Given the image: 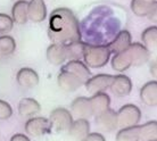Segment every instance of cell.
<instances>
[{
  "label": "cell",
  "instance_id": "obj_2",
  "mask_svg": "<svg viewBox=\"0 0 157 141\" xmlns=\"http://www.w3.org/2000/svg\"><path fill=\"white\" fill-rule=\"evenodd\" d=\"M110 55L112 52L107 44L86 43L82 59L89 68H100L109 62Z\"/></svg>",
  "mask_w": 157,
  "mask_h": 141
},
{
  "label": "cell",
  "instance_id": "obj_15",
  "mask_svg": "<svg viewBox=\"0 0 157 141\" xmlns=\"http://www.w3.org/2000/svg\"><path fill=\"white\" fill-rule=\"evenodd\" d=\"M131 43H132L131 33L126 30H122L107 46H108L112 54H117V52H121V51L128 49Z\"/></svg>",
  "mask_w": 157,
  "mask_h": 141
},
{
  "label": "cell",
  "instance_id": "obj_21",
  "mask_svg": "<svg viewBox=\"0 0 157 141\" xmlns=\"http://www.w3.org/2000/svg\"><path fill=\"white\" fill-rule=\"evenodd\" d=\"M12 20L18 25H24L28 22V1L18 0L16 1L12 8Z\"/></svg>",
  "mask_w": 157,
  "mask_h": 141
},
{
  "label": "cell",
  "instance_id": "obj_10",
  "mask_svg": "<svg viewBox=\"0 0 157 141\" xmlns=\"http://www.w3.org/2000/svg\"><path fill=\"white\" fill-rule=\"evenodd\" d=\"M72 115L78 118H88L94 116L92 108H91L90 99L86 97H78L71 104Z\"/></svg>",
  "mask_w": 157,
  "mask_h": 141
},
{
  "label": "cell",
  "instance_id": "obj_4",
  "mask_svg": "<svg viewBox=\"0 0 157 141\" xmlns=\"http://www.w3.org/2000/svg\"><path fill=\"white\" fill-rule=\"evenodd\" d=\"M49 122L51 128H54L56 131H66L70 129L72 122H73V115L68 109L64 107H57L51 110Z\"/></svg>",
  "mask_w": 157,
  "mask_h": 141
},
{
  "label": "cell",
  "instance_id": "obj_31",
  "mask_svg": "<svg viewBox=\"0 0 157 141\" xmlns=\"http://www.w3.org/2000/svg\"><path fill=\"white\" fill-rule=\"evenodd\" d=\"M81 141H106L105 137L100 133H97V132H92V133H89L86 138H83Z\"/></svg>",
  "mask_w": 157,
  "mask_h": 141
},
{
  "label": "cell",
  "instance_id": "obj_32",
  "mask_svg": "<svg viewBox=\"0 0 157 141\" xmlns=\"http://www.w3.org/2000/svg\"><path fill=\"white\" fill-rule=\"evenodd\" d=\"M156 16H157V2L155 1L146 17H148V18H149L151 22H154V23L156 24V22H157V17H156Z\"/></svg>",
  "mask_w": 157,
  "mask_h": 141
},
{
  "label": "cell",
  "instance_id": "obj_1",
  "mask_svg": "<svg viewBox=\"0 0 157 141\" xmlns=\"http://www.w3.org/2000/svg\"><path fill=\"white\" fill-rule=\"evenodd\" d=\"M48 38L57 44H68L81 40L80 23L71 9L59 7L51 12L48 23Z\"/></svg>",
  "mask_w": 157,
  "mask_h": 141
},
{
  "label": "cell",
  "instance_id": "obj_33",
  "mask_svg": "<svg viewBox=\"0 0 157 141\" xmlns=\"http://www.w3.org/2000/svg\"><path fill=\"white\" fill-rule=\"evenodd\" d=\"M10 141H31L29 139V137H26L23 133H16L10 138Z\"/></svg>",
  "mask_w": 157,
  "mask_h": 141
},
{
  "label": "cell",
  "instance_id": "obj_26",
  "mask_svg": "<svg viewBox=\"0 0 157 141\" xmlns=\"http://www.w3.org/2000/svg\"><path fill=\"white\" fill-rule=\"evenodd\" d=\"M155 1L150 0H131V10L138 17H146Z\"/></svg>",
  "mask_w": 157,
  "mask_h": 141
},
{
  "label": "cell",
  "instance_id": "obj_16",
  "mask_svg": "<svg viewBox=\"0 0 157 141\" xmlns=\"http://www.w3.org/2000/svg\"><path fill=\"white\" fill-rule=\"evenodd\" d=\"M47 59L51 65L59 66L63 65L67 60L66 57V49L65 44H57V43H51L47 48Z\"/></svg>",
  "mask_w": 157,
  "mask_h": 141
},
{
  "label": "cell",
  "instance_id": "obj_30",
  "mask_svg": "<svg viewBox=\"0 0 157 141\" xmlns=\"http://www.w3.org/2000/svg\"><path fill=\"white\" fill-rule=\"evenodd\" d=\"M13 115V108L10 104L0 99V120H8Z\"/></svg>",
  "mask_w": 157,
  "mask_h": 141
},
{
  "label": "cell",
  "instance_id": "obj_20",
  "mask_svg": "<svg viewBox=\"0 0 157 141\" xmlns=\"http://www.w3.org/2000/svg\"><path fill=\"white\" fill-rule=\"evenodd\" d=\"M41 106L36 99L33 98H23L21 99L18 104V113L22 117H33L36 114L40 113Z\"/></svg>",
  "mask_w": 157,
  "mask_h": 141
},
{
  "label": "cell",
  "instance_id": "obj_8",
  "mask_svg": "<svg viewBox=\"0 0 157 141\" xmlns=\"http://www.w3.org/2000/svg\"><path fill=\"white\" fill-rule=\"evenodd\" d=\"M94 122L100 130L105 132H112L117 128L116 112L112 108H107L102 113L94 116Z\"/></svg>",
  "mask_w": 157,
  "mask_h": 141
},
{
  "label": "cell",
  "instance_id": "obj_29",
  "mask_svg": "<svg viewBox=\"0 0 157 141\" xmlns=\"http://www.w3.org/2000/svg\"><path fill=\"white\" fill-rule=\"evenodd\" d=\"M13 28H14V22L12 17L8 16L7 14L0 13V34H8L13 30Z\"/></svg>",
  "mask_w": 157,
  "mask_h": 141
},
{
  "label": "cell",
  "instance_id": "obj_19",
  "mask_svg": "<svg viewBox=\"0 0 157 141\" xmlns=\"http://www.w3.org/2000/svg\"><path fill=\"white\" fill-rule=\"evenodd\" d=\"M112 67L114 70H117L120 73L125 72L126 70H129L130 67L132 66V58H131V54H130L129 48L125 50L121 51L115 54L114 57L112 58Z\"/></svg>",
  "mask_w": 157,
  "mask_h": 141
},
{
  "label": "cell",
  "instance_id": "obj_23",
  "mask_svg": "<svg viewBox=\"0 0 157 141\" xmlns=\"http://www.w3.org/2000/svg\"><path fill=\"white\" fill-rule=\"evenodd\" d=\"M139 141H157L156 121H149L139 126Z\"/></svg>",
  "mask_w": 157,
  "mask_h": 141
},
{
  "label": "cell",
  "instance_id": "obj_34",
  "mask_svg": "<svg viewBox=\"0 0 157 141\" xmlns=\"http://www.w3.org/2000/svg\"><path fill=\"white\" fill-rule=\"evenodd\" d=\"M150 73L154 75V78H156L157 74H156V63H154L150 67Z\"/></svg>",
  "mask_w": 157,
  "mask_h": 141
},
{
  "label": "cell",
  "instance_id": "obj_12",
  "mask_svg": "<svg viewBox=\"0 0 157 141\" xmlns=\"http://www.w3.org/2000/svg\"><path fill=\"white\" fill-rule=\"evenodd\" d=\"M29 20L34 23H41L47 17V7L43 0H30L28 2Z\"/></svg>",
  "mask_w": 157,
  "mask_h": 141
},
{
  "label": "cell",
  "instance_id": "obj_35",
  "mask_svg": "<svg viewBox=\"0 0 157 141\" xmlns=\"http://www.w3.org/2000/svg\"><path fill=\"white\" fill-rule=\"evenodd\" d=\"M150 1H156V0H150Z\"/></svg>",
  "mask_w": 157,
  "mask_h": 141
},
{
  "label": "cell",
  "instance_id": "obj_18",
  "mask_svg": "<svg viewBox=\"0 0 157 141\" xmlns=\"http://www.w3.org/2000/svg\"><path fill=\"white\" fill-rule=\"evenodd\" d=\"M68 133L76 140H82L90 133V123L86 118H78L72 122L68 129Z\"/></svg>",
  "mask_w": 157,
  "mask_h": 141
},
{
  "label": "cell",
  "instance_id": "obj_5",
  "mask_svg": "<svg viewBox=\"0 0 157 141\" xmlns=\"http://www.w3.org/2000/svg\"><path fill=\"white\" fill-rule=\"evenodd\" d=\"M51 129L52 128L49 120L42 116H33L25 123V131L32 137H41L50 133Z\"/></svg>",
  "mask_w": 157,
  "mask_h": 141
},
{
  "label": "cell",
  "instance_id": "obj_11",
  "mask_svg": "<svg viewBox=\"0 0 157 141\" xmlns=\"http://www.w3.org/2000/svg\"><path fill=\"white\" fill-rule=\"evenodd\" d=\"M110 91L117 97H125L132 90V82L129 76L124 74L115 75L109 86Z\"/></svg>",
  "mask_w": 157,
  "mask_h": 141
},
{
  "label": "cell",
  "instance_id": "obj_6",
  "mask_svg": "<svg viewBox=\"0 0 157 141\" xmlns=\"http://www.w3.org/2000/svg\"><path fill=\"white\" fill-rule=\"evenodd\" d=\"M114 75L110 74H97L89 78L84 83L86 91L91 94L98 93V92H105L107 89H109L110 84L113 82Z\"/></svg>",
  "mask_w": 157,
  "mask_h": 141
},
{
  "label": "cell",
  "instance_id": "obj_24",
  "mask_svg": "<svg viewBox=\"0 0 157 141\" xmlns=\"http://www.w3.org/2000/svg\"><path fill=\"white\" fill-rule=\"evenodd\" d=\"M84 47H86V42H83L81 40L65 44L67 60H81L83 57Z\"/></svg>",
  "mask_w": 157,
  "mask_h": 141
},
{
  "label": "cell",
  "instance_id": "obj_13",
  "mask_svg": "<svg viewBox=\"0 0 157 141\" xmlns=\"http://www.w3.org/2000/svg\"><path fill=\"white\" fill-rule=\"evenodd\" d=\"M131 58H132V66H141L146 64L150 58V51L139 42L131 43L129 47Z\"/></svg>",
  "mask_w": 157,
  "mask_h": 141
},
{
  "label": "cell",
  "instance_id": "obj_14",
  "mask_svg": "<svg viewBox=\"0 0 157 141\" xmlns=\"http://www.w3.org/2000/svg\"><path fill=\"white\" fill-rule=\"evenodd\" d=\"M60 70H67L72 74L76 75L84 83L86 82V80H89V78H91V70L81 60H68L66 64H64L62 66Z\"/></svg>",
  "mask_w": 157,
  "mask_h": 141
},
{
  "label": "cell",
  "instance_id": "obj_9",
  "mask_svg": "<svg viewBox=\"0 0 157 141\" xmlns=\"http://www.w3.org/2000/svg\"><path fill=\"white\" fill-rule=\"evenodd\" d=\"M39 75L33 68L23 67L16 74V81L22 88L32 89L39 84Z\"/></svg>",
  "mask_w": 157,
  "mask_h": 141
},
{
  "label": "cell",
  "instance_id": "obj_7",
  "mask_svg": "<svg viewBox=\"0 0 157 141\" xmlns=\"http://www.w3.org/2000/svg\"><path fill=\"white\" fill-rule=\"evenodd\" d=\"M57 83L62 90L67 91V92L76 91L80 86H84V82L80 78L63 70H60L58 76H57Z\"/></svg>",
  "mask_w": 157,
  "mask_h": 141
},
{
  "label": "cell",
  "instance_id": "obj_17",
  "mask_svg": "<svg viewBox=\"0 0 157 141\" xmlns=\"http://www.w3.org/2000/svg\"><path fill=\"white\" fill-rule=\"evenodd\" d=\"M140 99L145 105L149 107H156L157 105V82L149 81L141 86Z\"/></svg>",
  "mask_w": 157,
  "mask_h": 141
},
{
  "label": "cell",
  "instance_id": "obj_28",
  "mask_svg": "<svg viewBox=\"0 0 157 141\" xmlns=\"http://www.w3.org/2000/svg\"><path fill=\"white\" fill-rule=\"evenodd\" d=\"M16 50L15 39L10 35H0V56L7 57L13 55Z\"/></svg>",
  "mask_w": 157,
  "mask_h": 141
},
{
  "label": "cell",
  "instance_id": "obj_25",
  "mask_svg": "<svg viewBox=\"0 0 157 141\" xmlns=\"http://www.w3.org/2000/svg\"><path fill=\"white\" fill-rule=\"evenodd\" d=\"M141 40L144 42V46H145L148 50L151 52V51H156L157 49V28L154 25V26H149V28L145 29L141 33Z\"/></svg>",
  "mask_w": 157,
  "mask_h": 141
},
{
  "label": "cell",
  "instance_id": "obj_22",
  "mask_svg": "<svg viewBox=\"0 0 157 141\" xmlns=\"http://www.w3.org/2000/svg\"><path fill=\"white\" fill-rule=\"evenodd\" d=\"M89 99H90V104H91V108H92L94 116L102 113V112L106 110L107 108H109L110 98H109V96L107 93H105V92L94 93V94H92V97Z\"/></svg>",
  "mask_w": 157,
  "mask_h": 141
},
{
  "label": "cell",
  "instance_id": "obj_3",
  "mask_svg": "<svg viewBox=\"0 0 157 141\" xmlns=\"http://www.w3.org/2000/svg\"><path fill=\"white\" fill-rule=\"evenodd\" d=\"M116 118H117V126L120 128L137 125L141 120V110L133 104H126L117 110Z\"/></svg>",
  "mask_w": 157,
  "mask_h": 141
},
{
  "label": "cell",
  "instance_id": "obj_27",
  "mask_svg": "<svg viewBox=\"0 0 157 141\" xmlns=\"http://www.w3.org/2000/svg\"><path fill=\"white\" fill-rule=\"evenodd\" d=\"M139 126L133 125L122 128L116 133V141H139Z\"/></svg>",
  "mask_w": 157,
  "mask_h": 141
}]
</instances>
